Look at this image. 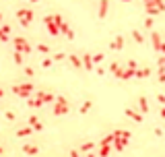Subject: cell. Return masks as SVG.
I'll return each instance as SVG.
<instances>
[{"instance_id": "obj_1", "label": "cell", "mask_w": 165, "mask_h": 157, "mask_svg": "<svg viewBox=\"0 0 165 157\" xmlns=\"http://www.w3.org/2000/svg\"><path fill=\"white\" fill-rule=\"evenodd\" d=\"M126 116L134 118V120H136V122H140V120H142V116H138V114H136V112H132V110H126Z\"/></svg>"}, {"instance_id": "obj_2", "label": "cell", "mask_w": 165, "mask_h": 157, "mask_svg": "<svg viewBox=\"0 0 165 157\" xmlns=\"http://www.w3.org/2000/svg\"><path fill=\"white\" fill-rule=\"evenodd\" d=\"M105 10H107V0H103V2H101V10H99V17H103V15H105Z\"/></svg>"}, {"instance_id": "obj_3", "label": "cell", "mask_w": 165, "mask_h": 157, "mask_svg": "<svg viewBox=\"0 0 165 157\" xmlns=\"http://www.w3.org/2000/svg\"><path fill=\"white\" fill-rule=\"evenodd\" d=\"M25 153H29V155H35V153H37V149H35V147H31V145H27V147H25Z\"/></svg>"}, {"instance_id": "obj_4", "label": "cell", "mask_w": 165, "mask_h": 157, "mask_svg": "<svg viewBox=\"0 0 165 157\" xmlns=\"http://www.w3.org/2000/svg\"><path fill=\"white\" fill-rule=\"evenodd\" d=\"M124 145H126V141H116V149H118V151H122Z\"/></svg>"}, {"instance_id": "obj_5", "label": "cell", "mask_w": 165, "mask_h": 157, "mask_svg": "<svg viewBox=\"0 0 165 157\" xmlns=\"http://www.w3.org/2000/svg\"><path fill=\"white\" fill-rule=\"evenodd\" d=\"M112 48H122V37L116 39V43H112Z\"/></svg>"}, {"instance_id": "obj_6", "label": "cell", "mask_w": 165, "mask_h": 157, "mask_svg": "<svg viewBox=\"0 0 165 157\" xmlns=\"http://www.w3.org/2000/svg\"><path fill=\"white\" fill-rule=\"evenodd\" d=\"M140 108H142V112H147V110H149V106H147V101H145V99H140Z\"/></svg>"}, {"instance_id": "obj_7", "label": "cell", "mask_w": 165, "mask_h": 157, "mask_svg": "<svg viewBox=\"0 0 165 157\" xmlns=\"http://www.w3.org/2000/svg\"><path fill=\"white\" fill-rule=\"evenodd\" d=\"M93 149V143H87V145H82V151H91Z\"/></svg>"}, {"instance_id": "obj_8", "label": "cell", "mask_w": 165, "mask_h": 157, "mask_svg": "<svg viewBox=\"0 0 165 157\" xmlns=\"http://www.w3.org/2000/svg\"><path fill=\"white\" fill-rule=\"evenodd\" d=\"M89 108H91V101H87V103H85V106H82V108H81V112H87V110H89Z\"/></svg>"}, {"instance_id": "obj_9", "label": "cell", "mask_w": 165, "mask_h": 157, "mask_svg": "<svg viewBox=\"0 0 165 157\" xmlns=\"http://www.w3.org/2000/svg\"><path fill=\"white\" fill-rule=\"evenodd\" d=\"M107 153H110V149H107V147H101V155L105 157V155H107Z\"/></svg>"}, {"instance_id": "obj_10", "label": "cell", "mask_w": 165, "mask_h": 157, "mask_svg": "<svg viewBox=\"0 0 165 157\" xmlns=\"http://www.w3.org/2000/svg\"><path fill=\"white\" fill-rule=\"evenodd\" d=\"M159 66H161V70H165V58H161V60H159Z\"/></svg>"}, {"instance_id": "obj_11", "label": "cell", "mask_w": 165, "mask_h": 157, "mask_svg": "<svg viewBox=\"0 0 165 157\" xmlns=\"http://www.w3.org/2000/svg\"><path fill=\"white\" fill-rule=\"evenodd\" d=\"M159 81H161V83H165V73H163V70H161V75H159Z\"/></svg>"}, {"instance_id": "obj_12", "label": "cell", "mask_w": 165, "mask_h": 157, "mask_svg": "<svg viewBox=\"0 0 165 157\" xmlns=\"http://www.w3.org/2000/svg\"><path fill=\"white\" fill-rule=\"evenodd\" d=\"M159 50H161V52H165V43H161V45H159Z\"/></svg>"}, {"instance_id": "obj_13", "label": "cell", "mask_w": 165, "mask_h": 157, "mask_svg": "<svg viewBox=\"0 0 165 157\" xmlns=\"http://www.w3.org/2000/svg\"><path fill=\"white\" fill-rule=\"evenodd\" d=\"M70 157H79V153H77V151H72V153H70Z\"/></svg>"}, {"instance_id": "obj_14", "label": "cell", "mask_w": 165, "mask_h": 157, "mask_svg": "<svg viewBox=\"0 0 165 157\" xmlns=\"http://www.w3.org/2000/svg\"><path fill=\"white\" fill-rule=\"evenodd\" d=\"M161 118H165V108H163V110H161Z\"/></svg>"}, {"instance_id": "obj_15", "label": "cell", "mask_w": 165, "mask_h": 157, "mask_svg": "<svg viewBox=\"0 0 165 157\" xmlns=\"http://www.w3.org/2000/svg\"><path fill=\"white\" fill-rule=\"evenodd\" d=\"M89 157H93V155H89Z\"/></svg>"}]
</instances>
